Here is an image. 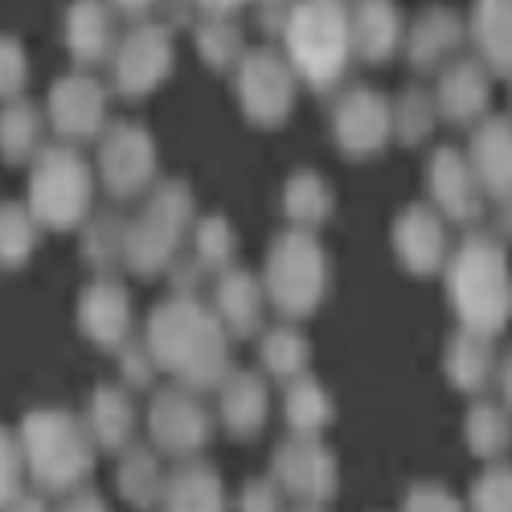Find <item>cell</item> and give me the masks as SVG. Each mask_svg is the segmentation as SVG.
<instances>
[{
	"mask_svg": "<svg viewBox=\"0 0 512 512\" xmlns=\"http://www.w3.org/2000/svg\"><path fill=\"white\" fill-rule=\"evenodd\" d=\"M332 185L312 173V168H300V173H291L287 185H283V213L295 230H320L328 218H332Z\"/></svg>",
	"mask_w": 512,
	"mask_h": 512,
	"instance_id": "f546056e",
	"label": "cell"
},
{
	"mask_svg": "<svg viewBox=\"0 0 512 512\" xmlns=\"http://www.w3.org/2000/svg\"><path fill=\"white\" fill-rule=\"evenodd\" d=\"M164 512H230L226 500V484L213 472L209 463L193 459H177V467L164 476V492H160Z\"/></svg>",
	"mask_w": 512,
	"mask_h": 512,
	"instance_id": "7402d4cb",
	"label": "cell"
},
{
	"mask_svg": "<svg viewBox=\"0 0 512 512\" xmlns=\"http://www.w3.org/2000/svg\"><path fill=\"white\" fill-rule=\"evenodd\" d=\"M426 189H431V205L443 222H459V226L480 222L484 193L459 148H439L431 156V164H426Z\"/></svg>",
	"mask_w": 512,
	"mask_h": 512,
	"instance_id": "9a60e30c",
	"label": "cell"
},
{
	"mask_svg": "<svg viewBox=\"0 0 512 512\" xmlns=\"http://www.w3.org/2000/svg\"><path fill=\"white\" fill-rule=\"evenodd\" d=\"M467 164L484 193V201H504L512 189V123L504 115H488L476 123L472 144H467Z\"/></svg>",
	"mask_w": 512,
	"mask_h": 512,
	"instance_id": "ac0fdd59",
	"label": "cell"
},
{
	"mask_svg": "<svg viewBox=\"0 0 512 512\" xmlns=\"http://www.w3.org/2000/svg\"><path fill=\"white\" fill-rule=\"evenodd\" d=\"M402 512H467V508H463V500H459L451 488L422 480V484H414V488L406 492Z\"/></svg>",
	"mask_w": 512,
	"mask_h": 512,
	"instance_id": "b9f144b4",
	"label": "cell"
},
{
	"mask_svg": "<svg viewBox=\"0 0 512 512\" xmlns=\"http://www.w3.org/2000/svg\"><path fill=\"white\" fill-rule=\"evenodd\" d=\"M17 447L25 459V476L41 492H54V496H66L87 480L95 467V451H99L87 422L62 406L29 410L21 418Z\"/></svg>",
	"mask_w": 512,
	"mask_h": 512,
	"instance_id": "3957f363",
	"label": "cell"
},
{
	"mask_svg": "<svg viewBox=\"0 0 512 512\" xmlns=\"http://www.w3.org/2000/svg\"><path fill=\"white\" fill-rule=\"evenodd\" d=\"M111 9H123V13H144V9H152L156 0H107Z\"/></svg>",
	"mask_w": 512,
	"mask_h": 512,
	"instance_id": "681fc988",
	"label": "cell"
},
{
	"mask_svg": "<svg viewBox=\"0 0 512 512\" xmlns=\"http://www.w3.org/2000/svg\"><path fill=\"white\" fill-rule=\"evenodd\" d=\"M132 324H136L132 295H127V287L115 283L111 275L95 279L87 291L78 295V328L91 345L119 349L123 340H132Z\"/></svg>",
	"mask_w": 512,
	"mask_h": 512,
	"instance_id": "e0dca14e",
	"label": "cell"
},
{
	"mask_svg": "<svg viewBox=\"0 0 512 512\" xmlns=\"http://www.w3.org/2000/svg\"><path fill=\"white\" fill-rule=\"evenodd\" d=\"M213 316L226 328V336H259L267 324V295L259 275H250L242 267H230L218 275V287H213Z\"/></svg>",
	"mask_w": 512,
	"mask_h": 512,
	"instance_id": "ffe728a7",
	"label": "cell"
},
{
	"mask_svg": "<svg viewBox=\"0 0 512 512\" xmlns=\"http://www.w3.org/2000/svg\"><path fill=\"white\" fill-rule=\"evenodd\" d=\"M152 373H156V361H152V353L144 349V340L140 345H132V340H123L119 345V386L123 390H144L148 381H152Z\"/></svg>",
	"mask_w": 512,
	"mask_h": 512,
	"instance_id": "ee69618b",
	"label": "cell"
},
{
	"mask_svg": "<svg viewBox=\"0 0 512 512\" xmlns=\"http://www.w3.org/2000/svg\"><path fill=\"white\" fill-rule=\"evenodd\" d=\"M29 82V54L17 37H0V99H21Z\"/></svg>",
	"mask_w": 512,
	"mask_h": 512,
	"instance_id": "60d3db41",
	"label": "cell"
},
{
	"mask_svg": "<svg viewBox=\"0 0 512 512\" xmlns=\"http://www.w3.org/2000/svg\"><path fill=\"white\" fill-rule=\"evenodd\" d=\"M435 119H439L435 99L426 91H418V87H410L390 103V136H398L402 144H422L426 136H431Z\"/></svg>",
	"mask_w": 512,
	"mask_h": 512,
	"instance_id": "74e56055",
	"label": "cell"
},
{
	"mask_svg": "<svg viewBox=\"0 0 512 512\" xmlns=\"http://www.w3.org/2000/svg\"><path fill=\"white\" fill-rule=\"evenodd\" d=\"M41 132H46V115H41L29 99H9L0 111V156L9 164H25L41 148Z\"/></svg>",
	"mask_w": 512,
	"mask_h": 512,
	"instance_id": "1f68e13d",
	"label": "cell"
},
{
	"mask_svg": "<svg viewBox=\"0 0 512 512\" xmlns=\"http://www.w3.org/2000/svg\"><path fill=\"white\" fill-rule=\"evenodd\" d=\"M472 512H512V472L508 463L492 459L472 484Z\"/></svg>",
	"mask_w": 512,
	"mask_h": 512,
	"instance_id": "ab89813d",
	"label": "cell"
},
{
	"mask_svg": "<svg viewBox=\"0 0 512 512\" xmlns=\"http://www.w3.org/2000/svg\"><path fill=\"white\" fill-rule=\"evenodd\" d=\"M238 512H283V492L275 488V480H250L238 492Z\"/></svg>",
	"mask_w": 512,
	"mask_h": 512,
	"instance_id": "f6af8a7d",
	"label": "cell"
},
{
	"mask_svg": "<svg viewBox=\"0 0 512 512\" xmlns=\"http://www.w3.org/2000/svg\"><path fill=\"white\" fill-rule=\"evenodd\" d=\"M394 254L410 275H439L447 263V222L435 205L414 201L394 218Z\"/></svg>",
	"mask_w": 512,
	"mask_h": 512,
	"instance_id": "2e32d148",
	"label": "cell"
},
{
	"mask_svg": "<svg viewBox=\"0 0 512 512\" xmlns=\"http://www.w3.org/2000/svg\"><path fill=\"white\" fill-rule=\"evenodd\" d=\"M283 418L291 426V435L300 439H320L328 431V422L336 418V406H332V394L320 386L316 377L300 373L287 381V398H283Z\"/></svg>",
	"mask_w": 512,
	"mask_h": 512,
	"instance_id": "83f0119b",
	"label": "cell"
},
{
	"mask_svg": "<svg viewBox=\"0 0 512 512\" xmlns=\"http://www.w3.org/2000/svg\"><path fill=\"white\" fill-rule=\"evenodd\" d=\"M99 181L111 197H144L156 181V140L140 123H111L99 136Z\"/></svg>",
	"mask_w": 512,
	"mask_h": 512,
	"instance_id": "30bf717a",
	"label": "cell"
},
{
	"mask_svg": "<svg viewBox=\"0 0 512 512\" xmlns=\"http://www.w3.org/2000/svg\"><path fill=\"white\" fill-rule=\"evenodd\" d=\"M197 5L205 13H238L242 5H250V0H197Z\"/></svg>",
	"mask_w": 512,
	"mask_h": 512,
	"instance_id": "c3c4849f",
	"label": "cell"
},
{
	"mask_svg": "<svg viewBox=\"0 0 512 512\" xmlns=\"http://www.w3.org/2000/svg\"><path fill=\"white\" fill-rule=\"evenodd\" d=\"M164 467H160V451L152 447H132L127 443L119 451V467H115V484L119 496L132 508H156L160 492H164Z\"/></svg>",
	"mask_w": 512,
	"mask_h": 512,
	"instance_id": "f1b7e54d",
	"label": "cell"
},
{
	"mask_svg": "<svg viewBox=\"0 0 512 512\" xmlns=\"http://www.w3.org/2000/svg\"><path fill=\"white\" fill-rule=\"evenodd\" d=\"M271 480L295 504H328L340 488V467L320 439L291 435L271 455Z\"/></svg>",
	"mask_w": 512,
	"mask_h": 512,
	"instance_id": "7c38bea8",
	"label": "cell"
},
{
	"mask_svg": "<svg viewBox=\"0 0 512 512\" xmlns=\"http://www.w3.org/2000/svg\"><path fill=\"white\" fill-rule=\"evenodd\" d=\"M95 168L74 144H41L29 168V213L46 230H78L91 218Z\"/></svg>",
	"mask_w": 512,
	"mask_h": 512,
	"instance_id": "8992f818",
	"label": "cell"
},
{
	"mask_svg": "<svg viewBox=\"0 0 512 512\" xmlns=\"http://www.w3.org/2000/svg\"><path fill=\"white\" fill-rule=\"evenodd\" d=\"M58 512H111L107 508V500L99 496V492H66V504L58 508Z\"/></svg>",
	"mask_w": 512,
	"mask_h": 512,
	"instance_id": "bcb514c9",
	"label": "cell"
},
{
	"mask_svg": "<svg viewBox=\"0 0 512 512\" xmlns=\"http://www.w3.org/2000/svg\"><path fill=\"white\" fill-rule=\"evenodd\" d=\"M115 37V13L107 0H74L66 9V46L82 70L103 66L115 50Z\"/></svg>",
	"mask_w": 512,
	"mask_h": 512,
	"instance_id": "603a6c76",
	"label": "cell"
},
{
	"mask_svg": "<svg viewBox=\"0 0 512 512\" xmlns=\"http://www.w3.org/2000/svg\"><path fill=\"white\" fill-rule=\"evenodd\" d=\"M279 33L291 74L308 82V87L328 91L349 70L353 37H349V9L340 0H295Z\"/></svg>",
	"mask_w": 512,
	"mask_h": 512,
	"instance_id": "277c9868",
	"label": "cell"
},
{
	"mask_svg": "<svg viewBox=\"0 0 512 512\" xmlns=\"http://www.w3.org/2000/svg\"><path fill=\"white\" fill-rule=\"evenodd\" d=\"M87 230H82V254H87V263L95 267V271H111V267H119L123 263V230H127V222L123 218H115V213H99V218H91V222H82Z\"/></svg>",
	"mask_w": 512,
	"mask_h": 512,
	"instance_id": "f35d334b",
	"label": "cell"
},
{
	"mask_svg": "<svg viewBox=\"0 0 512 512\" xmlns=\"http://www.w3.org/2000/svg\"><path fill=\"white\" fill-rule=\"evenodd\" d=\"M435 111L451 123L472 127L484 119L488 99H492V74L472 62V58H451L447 66H439V87H435Z\"/></svg>",
	"mask_w": 512,
	"mask_h": 512,
	"instance_id": "d6986e66",
	"label": "cell"
},
{
	"mask_svg": "<svg viewBox=\"0 0 512 512\" xmlns=\"http://www.w3.org/2000/svg\"><path fill=\"white\" fill-rule=\"evenodd\" d=\"M197 54L213 66V70H234L238 58L246 54L242 29L230 21V13H209L197 25Z\"/></svg>",
	"mask_w": 512,
	"mask_h": 512,
	"instance_id": "d590c367",
	"label": "cell"
},
{
	"mask_svg": "<svg viewBox=\"0 0 512 512\" xmlns=\"http://www.w3.org/2000/svg\"><path fill=\"white\" fill-rule=\"evenodd\" d=\"M148 435H152V451L173 459H193L213 439V418L197 390L164 386L148 402Z\"/></svg>",
	"mask_w": 512,
	"mask_h": 512,
	"instance_id": "ba28073f",
	"label": "cell"
},
{
	"mask_svg": "<svg viewBox=\"0 0 512 512\" xmlns=\"http://www.w3.org/2000/svg\"><path fill=\"white\" fill-rule=\"evenodd\" d=\"M234 254H238V238H234V230H230V222L222 218V213L193 222V263L201 271H213V275L230 271Z\"/></svg>",
	"mask_w": 512,
	"mask_h": 512,
	"instance_id": "e575fe53",
	"label": "cell"
},
{
	"mask_svg": "<svg viewBox=\"0 0 512 512\" xmlns=\"http://www.w3.org/2000/svg\"><path fill=\"white\" fill-rule=\"evenodd\" d=\"M193 193L185 181H164L148 189L144 213L123 230V263L136 275H160L181 259V242L193 230Z\"/></svg>",
	"mask_w": 512,
	"mask_h": 512,
	"instance_id": "52a82bcc",
	"label": "cell"
},
{
	"mask_svg": "<svg viewBox=\"0 0 512 512\" xmlns=\"http://www.w3.org/2000/svg\"><path fill=\"white\" fill-rule=\"evenodd\" d=\"M234 70H238V103H242L250 123L275 127V123H283L291 115L300 78L291 74L283 54H275V50H246Z\"/></svg>",
	"mask_w": 512,
	"mask_h": 512,
	"instance_id": "8fae6325",
	"label": "cell"
},
{
	"mask_svg": "<svg viewBox=\"0 0 512 512\" xmlns=\"http://www.w3.org/2000/svg\"><path fill=\"white\" fill-rule=\"evenodd\" d=\"M218 414L222 426L234 439H254L263 431V422L271 414V394H267V377L263 373H226L222 386H218Z\"/></svg>",
	"mask_w": 512,
	"mask_h": 512,
	"instance_id": "44dd1931",
	"label": "cell"
},
{
	"mask_svg": "<svg viewBox=\"0 0 512 512\" xmlns=\"http://www.w3.org/2000/svg\"><path fill=\"white\" fill-rule=\"evenodd\" d=\"M107 62H111L115 91L123 99H144L173 70V33H168V25L144 21L136 29H127L123 37H115V50Z\"/></svg>",
	"mask_w": 512,
	"mask_h": 512,
	"instance_id": "9c48e42d",
	"label": "cell"
},
{
	"mask_svg": "<svg viewBox=\"0 0 512 512\" xmlns=\"http://www.w3.org/2000/svg\"><path fill=\"white\" fill-rule=\"evenodd\" d=\"M259 361H263V373L267 377H279V381H291L308 373V361H312V345L300 328H267L259 336Z\"/></svg>",
	"mask_w": 512,
	"mask_h": 512,
	"instance_id": "d6a6232c",
	"label": "cell"
},
{
	"mask_svg": "<svg viewBox=\"0 0 512 512\" xmlns=\"http://www.w3.org/2000/svg\"><path fill=\"white\" fill-rule=\"evenodd\" d=\"M0 512H50V508H46V496H37V492H25V488H21V492H17L5 508H0Z\"/></svg>",
	"mask_w": 512,
	"mask_h": 512,
	"instance_id": "7dc6e473",
	"label": "cell"
},
{
	"mask_svg": "<svg viewBox=\"0 0 512 512\" xmlns=\"http://www.w3.org/2000/svg\"><path fill=\"white\" fill-rule=\"evenodd\" d=\"M332 140L353 160L386 148L390 144V103H386V95H377L369 87L349 91L332 111Z\"/></svg>",
	"mask_w": 512,
	"mask_h": 512,
	"instance_id": "5bb4252c",
	"label": "cell"
},
{
	"mask_svg": "<svg viewBox=\"0 0 512 512\" xmlns=\"http://www.w3.org/2000/svg\"><path fill=\"white\" fill-rule=\"evenodd\" d=\"M21 480H25V459H21L17 435H9L5 426H0V508L21 492Z\"/></svg>",
	"mask_w": 512,
	"mask_h": 512,
	"instance_id": "7bdbcfd3",
	"label": "cell"
},
{
	"mask_svg": "<svg viewBox=\"0 0 512 512\" xmlns=\"http://www.w3.org/2000/svg\"><path fill=\"white\" fill-rule=\"evenodd\" d=\"M467 33H472L476 62L488 74H508V62H512V54H508V0H476Z\"/></svg>",
	"mask_w": 512,
	"mask_h": 512,
	"instance_id": "4dcf8cb0",
	"label": "cell"
},
{
	"mask_svg": "<svg viewBox=\"0 0 512 512\" xmlns=\"http://www.w3.org/2000/svg\"><path fill=\"white\" fill-rule=\"evenodd\" d=\"M459 41H463V21L451 9H426L410 21V29H402V50L414 70L447 66L459 50Z\"/></svg>",
	"mask_w": 512,
	"mask_h": 512,
	"instance_id": "cb8c5ba5",
	"label": "cell"
},
{
	"mask_svg": "<svg viewBox=\"0 0 512 512\" xmlns=\"http://www.w3.org/2000/svg\"><path fill=\"white\" fill-rule=\"evenodd\" d=\"M349 37L353 58L386 62L402 46V13L394 0H357L349 9Z\"/></svg>",
	"mask_w": 512,
	"mask_h": 512,
	"instance_id": "d4e9b609",
	"label": "cell"
},
{
	"mask_svg": "<svg viewBox=\"0 0 512 512\" xmlns=\"http://www.w3.org/2000/svg\"><path fill=\"white\" fill-rule=\"evenodd\" d=\"M37 218L29 205L5 201L0 205V267H25V259L37 246Z\"/></svg>",
	"mask_w": 512,
	"mask_h": 512,
	"instance_id": "8d00e7d4",
	"label": "cell"
},
{
	"mask_svg": "<svg viewBox=\"0 0 512 512\" xmlns=\"http://www.w3.org/2000/svg\"><path fill=\"white\" fill-rule=\"evenodd\" d=\"M50 127L62 136V144H87L99 140L107 127V87L91 70H74L54 82L46 99Z\"/></svg>",
	"mask_w": 512,
	"mask_h": 512,
	"instance_id": "4fadbf2b",
	"label": "cell"
},
{
	"mask_svg": "<svg viewBox=\"0 0 512 512\" xmlns=\"http://www.w3.org/2000/svg\"><path fill=\"white\" fill-rule=\"evenodd\" d=\"M463 443L480 459H500L508 451V414L496 402H476L463 418Z\"/></svg>",
	"mask_w": 512,
	"mask_h": 512,
	"instance_id": "836d02e7",
	"label": "cell"
},
{
	"mask_svg": "<svg viewBox=\"0 0 512 512\" xmlns=\"http://www.w3.org/2000/svg\"><path fill=\"white\" fill-rule=\"evenodd\" d=\"M263 295L275 312H283L287 320H304L312 316L332 283V267H328V250L320 246L316 230H283L271 250H267V267H263Z\"/></svg>",
	"mask_w": 512,
	"mask_h": 512,
	"instance_id": "5b68a950",
	"label": "cell"
},
{
	"mask_svg": "<svg viewBox=\"0 0 512 512\" xmlns=\"http://www.w3.org/2000/svg\"><path fill=\"white\" fill-rule=\"evenodd\" d=\"M295 512H324V504H300Z\"/></svg>",
	"mask_w": 512,
	"mask_h": 512,
	"instance_id": "f907efd6",
	"label": "cell"
},
{
	"mask_svg": "<svg viewBox=\"0 0 512 512\" xmlns=\"http://www.w3.org/2000/svg\"><path fill=\"white\" fill-rule=\"evenodd\" d=\"M443 271H447V300L459 316V328L496 336L512 316V279H508L504 246L488 234H467L443 263Z\"/></svg>",
	"mask_w": 512,
	"mask_h": 512,
	"instance_id": "7a4b0ae2",
	"label": "cell"
},
{
	"mask_svg": "<svg viewBox=\"0 0 512 512\" xmlns=\"http://www.w3.org/2000/svg\"><path fill=\"white\" fill-rule=\"evenodd\" d=\"M443 369L447 381L463 394H480L488 386V377L496 369V349H492V336L472 332V328H459L447 340V353H443Z\"/></svg>",
	"mask_w": 512,
	"mask_h": 512,
	"instance_id": "4316f807",
	"label": "cell"
},
{
	"mask_svg": "<svg viewBox=\"0 0 512 512\" xmlns=\"http://www.w3.org/2000/svg\"><path fill=\"white\" fill-rule=\"evenodd\" d=\"M144 349L152 353L156 369L173 373L177 386L197 394L218 390L230 373V336L197 295H168L152 308Z\"/></svg>",
	"mask_w": 512,
	"mask_h": 512,
	"instance_id": "6da1fadb",
	"label": "cell"
},
{
	"mask_svg": "<svg viewBox=\"0 0 512 512\" xmlns=\"http://www.w3.org/2000/svg\"><path fill=\"white\" fill-rule=\"evenodd\" d=\"M82 422H87L95 447L123 451L127 443H132V435H136V402H132V390L111 386V381L95 386V394L87 402V418H82Z\"/></svg>",
	"mask_w": 512,
	"mask_h": 512,
	"instance_id": "484cf974",
	"label": "cell"
}]
</instances>
